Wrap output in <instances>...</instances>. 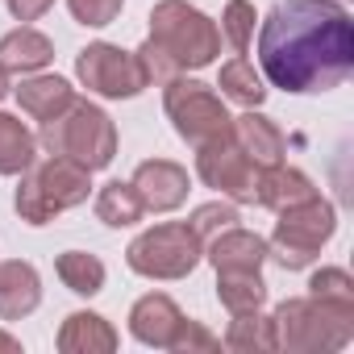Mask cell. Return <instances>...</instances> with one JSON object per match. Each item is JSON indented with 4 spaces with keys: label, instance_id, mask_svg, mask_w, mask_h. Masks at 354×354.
Wrapping results in <instances>:
<instances>
[{
    "label": "cell",
    "instance_id": "obj_1",
    "mask_svg": "<svg viewBox=\"0 0 354 354\" xmlns=\"http://www.w3.org/2000/svg\"><path fill=\"white\" fill-rule=\"evenodd\" d=\"M259 63L283 92H329L354 71V30L337 0H275L259 30Z\"/></svg>",
    "mask_w": 354,
    "mask_h": 354
},
{
    "label": "cell",
    "instance_id": "obj_2",
    "mask_svg": "<svg viewBox=\"0 0 354 354\" xmlns=\"http://www.w3.org/2000/svg\"><path fill=\"white\" fill-rule=\"evenodd\" d=\"M150 84H167L184 71H201L221 55V30L188 0H158L150 9V38L133 50Z\"/></svg>",
    "mask_w": 354,
    "mask_h": 354
},
{
    "label": "cell",
    "instance_id": "obj_3",
    "mask_svg": "<svg viewBox=\"0 0 354 354\" xmlns=\"http://www.w3.org/2000/svg\"><path fill=\"white\" fill-rule=\"evenodd\" d=\"M271 337L275 350L288 354H333L354 337V304H337L321 296L283 300L271 313Z\"/></svg>",
    "mask_w": 354,
    "mask_h": 354
},
{
    "label": "cell",
    "instance_id": "obj_4",
    "mask_svg": "<svg viewBox=\"0 0 354 354\" xmlns=\"http://www.w3.org/2000/svg\"><path fill=\"white\" fill-rule=\"evenodd\" d=\"M92 192V171L63 158V154H46L42 162L34 158V167L21 171V184L13 196V209L26 225H50L59 213L84 205Z\"/></svg>",
    "mask_w": 354,
    "mask_h": 354
},
{
    "label": "cell",
    "instance_id": "obj_5",
    "mask_svg": "<svg viewBox=\"0 0 354 354\" xmlns=\"http://www.w3.org/2000/svg\"><path fill=\"white\" fill-rule=\"evenodd\" d=\"M38 146L46 154H63L88 171H104L117 158V125L92 100H71L59 117L42 121Z\"/></svg>",
    "mask_w": 354,
    "mask_h": 354
},
{
    "label": "cell",
    "instance_id": "obj_6",
    "mask_svg": "<svg viewBox=\"0 0 354 354\" xmlns=\"http://www.w3.org/2000/svg\"><path fill=\"white\" fill-rule=\"evenodd\" d=\"M337 234V213L333 205L317 192L300 205L279 209V221L267 238V259H275L283 271H304L317 263L321 246Z\"/></svg>",
    "mask_w": 354,
    "mask_h": 354
},
{
    "label": "cell",
    "instance_id": "obj_7",
    "mask_svg": "<svg viewBox=\"0 0 354 354\" xmlns=\"http://www.w3.org/2000/svg\"><path fill=\"white\" fill-rule=\"evenodd\" d=\"M201 259L205 242L188 221H162L154 230H142L125 250L129 271L142 279H188L201 267Z\"/></svg>",
    "mask_w": 354,
    "mask_h": 354
},
{
    "label": "cell",
    "instance_id": "obj_8",
    "mask_svg": "<svg viewBox=\"0 0 354 354\" xmlns=\"http://www.w3.org/2000/svg\"><path fill=\"white\" fill-rule=\"evenodd\" d=\"M162 109H167L175 133H180L192 150H201V146L225 138V133H230V121H234V117L225 113V100H221L209 84L188 80V75H175V80L162 84Z\"/></svg>",
    "mask_w": 354,
    "mask_h": 354
},
{
    "label": "cell",
    "instance_id": "obj_9",
    "mask_svg": "<svg viewBox=\"0 0 354 354\" xmlns=\"http://www.w3.org/2000/svg\"><path fill=\"white\" fill-rule=\"evenodd\" d=\"M75 75L88 92L104 96V100H133L150 88L142 63L133 50H121L113 42H88L75 55Z\"/></svg>",
    "mask_w": 354,
    "mask_h": 354
},
{
    "label": "cell",
    "instance_id": "obj_10",
    "mask_svg": "<svg viewBox=\"0 0 354 354\" xmlns=\"http://www.w3.org/2000/svg\"><path fill=\"white\" fill-rule=\"evenodd\" d=\"M259 162L242 154V146L225 133L209 146L196 150V175L205 180V188L221 192L234 205H254V188H259Z\"/></svg>",
    "mask_w": 354,
    "mask_h": 354
},
{
    "label": "cell",
    "instance_id": "obj_11",
    "mask_svg": "<svg viewBox=\"0 0 354 354\" xmlns=\"http://www.w3.org/2000/svg\"><path fill=\"white\" fill-rule=\"evenodd\" d=\"M146 205V213H171V209H180L188 201V171L180 162H171V158H146L138 162L133 171V180H129Z\"/></svg>",
    "mask_w": 354,
    "mask_h": 354
},
{
    "label": "cell",
    "instance_id": "obj_12",
    "mask_svg": "<svg viewBox=\"0 0 354 354\" xmlns=\"http://www.w3.org/2000/svg\"><path fill=\"white\" fill-rule=\"evenodd\" d=\"M180 325H184L180 304H175L171 296H162V292H150V296H142V300L129 308V333H133L142 346H154V350H171Z\"/></svg>",
    "mask_w": 354,
    "mask_h": 354
},
{
    "label": "cell",
    "instance_id": "obj_13",
    "mask_svg": "<svg viewBox=\"0 0 354 354\" xmlns=\"http://www.w3.org/2000/svg\"><path fill=\"white\" fill-rule=\"evenodd\" d=\"M205 259L217 271H259L267 263V238H259L242 225H230L205 242Z\"/></svg>",
    "mask_w": 354,
    "mask_h": 354
},
{
    "label": "cell",
    "instance_id": "obj_14",
    "mask_svg": "<svg viewBox=\"0 0 354 354\" xmlns=\"http://www.w3.org/2000/svg\"><path fill=\"white\" fill-rule=\"evenodd\" d=\"M230 138H234V142L242 146V154L254 158L259 167H275V162H283L288 138L279 133V125H275L271 117H263V113H254V109L230 121Z\"/></svg>",
    "mask_w": 354,
    "mask_h": 354
},
{
    "label": "cell",
    "instance_id": "obj_15",
    "mask_svg": "<svg viewBox=\"0 0 354 354\" xmlns=\"http://www.w3.org/2000/svg\"><path fill=\"white\" fill-rule=\"evenodd\" d=\"M42 304V279L34 263L9 259L0 263V321H21Z\"/></svg>",
    "mask_w": 354,
    "mask_h": 354
},
{
    "label": "cell",
    "instance_id": "obj_16",
    "mask_svg": "<svg viewBox=\"0 0 354 354\" xmlns=\"http://www.w3.org/2000/svg\"><path fill=\"white\" fill-rule=\"evenodd\" d=\"M308 196H317V184L308 180V175H304L300 167L275 162V167H263V171H259L254 205H263V209L279 213V209H288V205H300V201H308Z\"/></svg>",
    "mask_w": 354,
    "mask_h": 354
},
{
    "label": "cell",
    "instance_id": "obj_17",
    "mask_svg": "<svg viewBox=\"0 0 354 354\" xmlns=\"http://www.w3.org/2000/svg\"><path fill=\"white\" fill-rule=\"evenodd\" d=\"M117 329L100 313H71L59 329V350L63 354H113L117 350Z\"/></svg>",
    "mask_w": 354,
    "mask_h": 354
},
{
    "label": "cell",
    "instance_id": "obj_18",
    "mask_svg": "<svg viewBox=\"0 0 354 354\" xmlns=\"http://www.w3.org/2000/svg\"><path fill=\"white\" fill-rule=\"evenodd\" d=\"M50 59H55V42L34 26H21V30L0 38V67L5 71L30 75V71H42Z\"/></svg>",
    "mask_w": 354,
    "mask_h": 354
},
{
    "label": "cell",
    "instance_id": "obj_19",
    "mask_svg": "<svg viewBox=\"0 0 354 354\" xmlns=\"http://www.w3.org/2000/svg\"><path fill=\"white\" fill-rule=\"evenodd\" d=\"M71 100H75V88H71L63 75H30V80H21V88H17V104H21V113H30L34 121L59 117Z\"/></svg>",
    "mask_w": 354,
    "mask_h": 354
},
{
    "label": "cell",
    "instance_id": "obj_20",
    "mask_svg": "<svg viewBox=\"0 0 354 354\" xmlns=\"http://www.w3.org/2000/svg\"><path fill=\"white\" fill-rule=\"evenodd\" d=\"M38 158V133L13 113H0V175H21Z\"/></svg>",
    "mask_w": 354,
    "mask_h": 354
},
{
    "label": "cell",
    "instance_id": "obj_21",
    "mask_svg": "<svg viewBox=\"0 0 354 354\" xmlns=\"http://www.w3.org/2000/svg\"><path fill=\"white\" fill-rule=\"evenodd\" d=\"M217 300L230 308V317L259 313L267 304V283L259 271H217Z\"/></svg>",
    "mask_w": 354,
    "mask_h": 354
},
{
    "label": "cell",
    "instance_id": "obj_22",
    "mask_svg": "<svg viewBox=\"0 0 354 354\" xmlns=\"http://www.w3.org/2000/svg\"><path fill=\"white\" fill-rule=\"evenodd\" d=\"M96 217H100L109 230H125V225H138V221L146 217V205H142V196H138L133 184L113 180V184H104V188L96 192Z\"/></svg>",
    "mask_w": 354,
    "mask_h": 354
},
{
    "label": "cell",
    "instance_id": "obj_23",
    "mask_svg": "<svg viewBox=\"0 0 354 354\" xmlns=\"http://www.w3.org/2000/svg\"><path fill=\"white\" fill-rule=\"evenodd\" d=\"M55 271H59L63 288L75 292V296H96L104 288V263L88 250H63L55 259Z\"/></svg>",
    "mask_w": 354,
    "mask_h": 354
},
{
    "label": "cell",
    "instance_id": "obj_24",
    "mask_svg": "<svg viewBox=\"0 0 354 354\" xmlns=\"http://www.w3.org/2000/svg\"><path fill=\"white\" fill-rule=\"evenodd\" d=\"M217 88H221V96H230V100H238V104H246V109H259V104L267 100V84H263V75H259L254 63L242 59V55L230 59V63L221 67Z\"/></svg>",
    "mask_w": 354,
    "mask_h": 354
},
{
    "label": "cell",
    "instance_id": "obj_25",
    "mask_svg": "<svg viewBox=\"0 0 354 354\" xmlns=\"http://www.w3.org/2000/svg\"><path fill=\"white\" fill-rule=\"evenodd\" d=\"M225 346L238 350V354H263V350H275V337H271V317L263 313H238L225 329Z\"/></svg>",
    "mask_w": 354,
    "mask_h": 354
},
{
    "label": "cell",
    "instance_id": "obj_26",
    "mask_svg": "<svg viewBox=\"0 0 354 354\" xmlns=\"http://www.w3.org/2000/svg\"><path fill=\"white\" fill-rule=\"evenodd\" d=\"M254 5L250 0H230L225 5V13H221V34L230 38V46L238 50V55H246L250 50V42H254Z\"/></svg>",
    "mask_w": 354,
    "mask_h": 354
},
{
    "label": "cell",
    "instance_id": "obj_27",
    "mask_svg": "<svg viewBox=\"0 0 354 354\" xmlns=\"http://www.w3.org/2000/svg\"><path fill=\"white\" fill-rule=\"evenodd\" d=\"M242 217H238V205L234 201H209V205H201L196 213H192V230H196V238L201 242H209L213 234H221V230H230V225H238Z\"/></svg>",
    "mask_w": 354,
    "mask_h": 354
},
{
    "label": "cell",
    "instance_id": "obj_28",
    "mask_svg": "<svg viewBox=\"0 0 354 354\" xmlns=\"http://www.w3.org/2000/svg\"><path fill=\"white\" fill-rule=\"evenodd\" d=\"M308 296L337 300V304H354V279H350L342 267H321V271H313V279H308Z\"/></svg>",
    "mask_w": 354,
    "mask_h": 354
},
{
    "label": "cell",
    "instance_id": "obj_29",
    "mask_svg": "<svg viewBox=\"0 0 354 354\" xmlns=\"http://www.w3.org/2000/svg\"><path fill=\"white\" fill-rule=\"evenodd\" d=\"M67 9H71V17H75L80 26L104 30V26H113V21L121 17L125 0H67Z\"/></svg>",
    "mask_w": 354,
    "mask_h": 354
},
{
    "label": "cell",
    "instance_id": "obj_30",
    "mask_svg": "<svg viewBox=\"0 0 354 354\" xmlns=\"http://www.w3.org/2000/svg\"><path fill=\"white\" fill-rule=\"evenodd\" d=\"M171 350H175V354H217V350H221V337L209 333L201 321H188V317H184V325H180V333H175Z\"/></svg>",
    "mask_w": 354,
    "mask_h": 354
},
{
    "label": "cell",
    "instance_id": "obj_31",
    "mask_svg": "<svg viewBox=\"0 0 354 354\" xmlns=\"http://www.w3.org/2000/svg\"><path fill=\"white\" fill-rule=\"evenodd\" d=\"M5 5H9V13L17 21H38V17H46L55 9V0H5Z\"/></svg>",
    "mask_w": 354,
    "mask_h": 354
},
{
    "label": "cell",
    "instance_id": "obj_32",
    "mask_svg": "<svg viewBox=\"0 0 354 354\" xmlns=\"http://www.w3.org/2000/svg\"><path fill=\"white\" fill-rule=\"evenodd\" d=\"M0 354H21V342L13 333H5V329H0Z\"/></svg>",
    "mask_w": 354,
    "mask_h": 354
},
{
    "label": "cell",
    "instance_id": "obj_33",
    "mask_svg": "<svg viewBox=\"0 0 354 354\" xmlns=\"http://www.w3.org/2000/svg\"><path fill=\"white\" fill-rule=\"evenodd\" d=\"M5 96H9V71L0 67V100H5Z\"/></svg>",
    "mask_w": 354,
    "mask_h": 354
}]
</instances>
